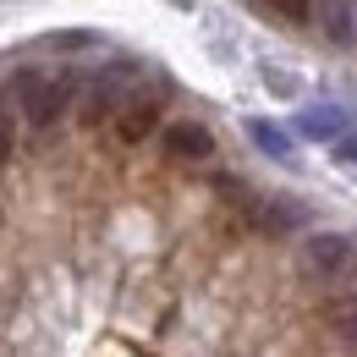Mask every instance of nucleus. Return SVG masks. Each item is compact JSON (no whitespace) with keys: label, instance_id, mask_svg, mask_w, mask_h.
Wrapping results in <instances>:
<instances>
[{"label":"nucleus","instance_id":"nucleus-3","mask_svg":"<svg viewBox=\"0 0 357 357\" xmlns=\"http://www.w3.org/2000/svg\"><path fill=\"white\" fill-rule=\"evenodd\" d=\"M127 99H132V66H110V72H99V77H93L89 110H83V116L99 127V121H110V116H116Z\"/></svg>","mask_w":357,"mask_h":357},{"label":"nucleus","instance_id":"nucleus-8","mask_svg":"<svg viewBox=\"0 0 357 357\" xmlns=\"http://www.w3.org/2000/svg\"><path fill=\"white\" fill-rule=\"evenodd\" d=\"M248 137L264 149L269 160H286V165L297 160V137L286 132V127H275V121H248Z\"/></svg>","mask_w":357,"mask_h":357},{"label":"nucleus","instance_id":"nucleus-4","mask_svg":"<svg viewBox=\"0 0 357 357\" xmlns=\"http://www.w3.org/2000/svg\"><path fill=\"white\" fill-rule=\"evenodd\" d=\"M160 143H165V154H171L176 165H204V160L215 154V132H209L204 121H171Z\"/></svg>","mask_w":357,"mask_h":357},{"label":"nucleus","instance_id":"nucleus-12","mask_svg":"<svg viewBox=\"0 0 357 357\" xmlns=\"http://www.w3.org/2000/svg\"><path fill=\"white\" fill-rule=\"evenodd\" d=\"M50 50H83V45H93V33H55V39H45Z\"/></svg>","mask_w":357,"mask_h":357},{"label":"nucleus","instance_id":"nucleus-9","mask_svg":"<svg viewBox=\"0 0 357 357\" xmlns=\"http://www.w3.org/2000/svg\"><path fill=\"white\" fill-rule=\"evenodd\" d=\"M11 149H17V121H11V110H6V99H0V165L11 160Z\"/></svg>","mask_w":357,"mask_h":357},{"label":"nucleus","instance_id":"nucleus-6","mask_svg":"<svg viewBox=\"0 0 357 357\" xmlns=\"http://www.w3.org/2000/svg\"><path fill=\"white\" fill-rule=\"evenodd\" d=\"M313 28L330 45H357V0H313Z\"/></svg>","mask_w":357,"mask_h":357},{"label":"nucleus","instance_id":"nucleus-2","mask_svg":"<svg viewBox=\"0 0 357 357\" xmlns=\"http://www.w3.org/2000/svg\"><path fill=\"white\" fill-rule=\"evenodd\" d=\"M303 269L319 286H347L357 280V236H341V231H313L303 242Z\"/></svg>","mask_w":357,"mask_h":357},{"label":"nucleus","instance_id":"nucleus-11","mask_svg":"<svg viewBox=\"0 0 357 357\" xmlns=\"http://www.w3.org/2000/svg\"><path fill=\"white\" fill-rule=\"evenodd\" d=\"M341 335H347V347L357 352V297L347 303V308H341Z\"/></svg>","mask_w":357,"mask_h":357},{"label":"nucleus","instance_id":"nucleus-7","mask_svg":"<svg viewBox=\"0 0 357 357\" xmlns=\"http://www.w3.org/2000/svg\"><path fill=\"white\" fill-rule=\"evenodd\" d=\"M154 127H160V99H149V93H132V99L116 110V137H121V143H143Z\"/></svg>","mask_w":357,"mask_h":357},{"label":"nucleus","instance_id":"nucleus-5","mask_svg":"<svg viewBox=\"0 0 357 357\" xmlns=\"http://www.w3.org/2000/svg\"><path fill=\"white\" fill-rule=\"evenodd\" d=\"M347 132H352V110L347 105H308V110H297V137H308V143H341Z\"/></svg>","mask_w":357,"mask_h":357},{"label":"nucleus","instance_id":"nucleus-1","mask_svg":"<svg viewBox=\"0 0 357 357\" xmlns=\"http://www.w3.org/2000/svg\"><path fill=\"white\" fill-rule=\"evenodd\" d=\"M11 99H17V110L28 116V127H55L61 116H66V105H72V77L66 72H39V66H28V72H17L11 77Z\"/></svg>","mask_w":357,"mask_h":357},{"label":"nucleus","instance_id":"nucleus-10","mask_svg":"<svg viewBox=\"0 0 357 357\" xmlns=\"http://www.w3.org/2000/svg\"><path fill=\"white\" fill-rule=\"evenodd\" d=\"M286 22H313V0H269Z\"/></svg>","mask_w":357,"mask_h":357},{"label":"nucleus","instance_id":"nucleus-13","mask_svg":"<svg viewBox=\"0 0 357 357\" xmlns=\"http://www.w3.org/2000/svg\"><path fill=\"white\" fill-rule=\"evenodd\" d=\"M341 160H347V165H357V132L341 137Z\"/></svg>","mask_w":357,"mask_h":357}]
</instances>
